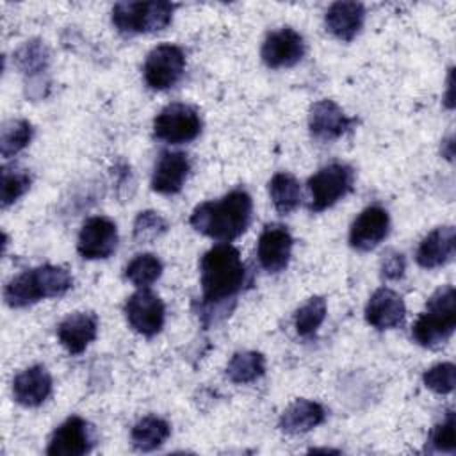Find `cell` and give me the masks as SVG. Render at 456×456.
<instances>
[{
  "label": "cell",
  "instance_id": "cell-1",
  "mask_svg": "<svg viewBox=\"0 0 456 456\" xmlns=\"http://www.w3.org/2000/svg\"><path fill=\"white\" fill-rule=\"evenodd\" d=\"M253 201L244 189H233L219 200L200 203L191 217V226L221 242H230L240 237L251 223Z\"/></svg>",
  "mask_w": 456,
  "mask_h": 456
},
{
  "label": "cell",
  "instance_id": "cell-2",
  "mask_svg": "<svg viewBox=\"0 0 456 456\" xmlns=\"http://www.w3.org/2000/svg\"><path fill=\"white\" fill-rule=\"evenodd\" d=\"M246 283L240 253L228 242L210 248L200 260L201 297L207 308L233 299Z\"/></svg>",
  "mask_w": 456,
  "mask_h": 456
},
{
  "label": "cell",
  "instance_id": "cell-3",
  "mask_svg": "<svg viewBox=\"0 0 456 456\" xmlns=\"http://www.w3.org/2000/svg\"><path fill=\"white\" fill-rule=\"evenodd\" d=\"M73 287V278L61 265H39L12 278L4 289V301L11 308H23L46 297H61Z\"/></svg>",
  "mask_w": 456,
  "mask_h": 456
},
{
  "label": "cell",
  "instance_id": "cell-4",
  "mask_svg": "<svg viewBox=\"0 0 456 456\" xmlns=\"http://www.w3.org/2000/svg\"><path fill=\"white\" fill-rule=\"evenodd\" d=\"M456 328V292L452 285H444L431 294L426 310L411 328L413 340L422 347L444 346Z\"/></svg>",
  "mask_w": 456,
  "mask_h": 456
},
{
  "label": "cell",
  "instance_id": "cell-5",
  "mask_svg": "<svg viewBox=\"0 0 456 456\" xmlns=\"http://www.w3.org/2000/svg\"><path fill=\"white\" fill-rule=\"evenodd\" d=\"M176 5L169 2H118L112 7V23L125 36L148 34L166 28Z\"/></svg>",
  "mask_w": 456,
  "mask_h": 456
},
{
  "label": "cell",
  "instance_id": "cell-6",
  "mask_svg": "<svg viewBox=\"0 0 456 456\" xmlns=\"http://www.w3.org/2000/svg\"><path fill=\"white\" fill-rule=\"evenodd\" d=\"M354 185V169L342 162H331L314 173L308 182L310 201L308 208L312 212H322L333 207L338 200H342L347 192H351Z\"/></svg>",
  "mask_w": 456,
  "mask_h": 456
},
{
  "label": "cell",
  "instance_id": "cell-7",
  "mask_svg": "<svg viewBox=\"0 0 456 456\" xmlns=\"http://www.w3.org/2000/svg\"><path fill=\"white\" fill-rule=\"evenodd\" d=\"M201 134V118L187 103H169L153 119V135L169 144L194 141Z\"/></svg>",
  "mask_w": 456,
  "mask_h": 456
},
{
  "label": "cell",
  "instance_id": "cell-8",
  "mask_svg": "<svg viewBox=\"0 0 456 456\" xmlns=\"http://www.w3.org/2000/svg\"><path fill=\"white\" fill-rule=\"evenodd\" d=\"M185 53L180 46L171 43L157 45L144 61L142 77L150 89L166 91L173 87L183 75Z\"/></svg>",
  "mask_w": 456,
  "mask_h": 456
},
{
  "label": "cell",
  "instance_id": "cell-9",
  "mask_svg": "<svg viewBox=\"0 0 456 456\" xmlns=\"http://www.w3.org/2000/svg\"><path fill=\"white\" fill-rule=\"evenodd\" d=\"M125 315L134 331L142 337H155L166 321L162 299L150 289H139L125 303Z\"/></svg>",
  "mask_w": 456,
  "mask_h": 456
},
{
  "label": "cell",
  "instance_id": "cell-10",
  "mask_svg": "<svg viewBox=\"0 0 456 456\" xmlns=\"http://www.w3.org/2000/svg\"><path fill=\"white\" fill-rule=\"evenodd\" d=\"M118 248V228L103 216L89 217L78 233L77 249L86 260H103L109 258Z\"/></svg>",
  "mask_w": 456,
  "mask_h": 456
},
{
  "label": "cell",
  "instance_id": "cell-11",
  "mask_svg": "<svg viewBox=\"0 0 456 456\" xmlns=\"http://www.w3.org/2000/svg\"><path fill=\"white\" fill-rule=\"evenodd\" d=\"M94 445V429L78 415L68 417L52 435L46 447L50 456H82Z\"/></svg>",
  "mask_w": 456,
  "mask_h": 456
},
{
  "label": "cell",
  "instance_id": "cell-12",
  "mask_svg": "<svg viewBox=\"0 0 456 456\" xmlns=\"http://www.w3.org/2000/svg\"><path fill=\"white\" fill-rule=\"evenodd\" d=\"M292 244V235L283 224H265L256 242V258L260 267L271 274L281 273L289 265Z\"/></svg>",
  "mask_w": 456,
  "mask_h": 456
},
{
  "label": "cell",
  "instance_id": "cell-13",
  "mask_svg": "<svg viewBox=\"0 0 456 456\" xmlns=\"http://www.w3.org/2000/svg\"><path fill=\"white\" fill-rule=\"evenodd\" d=\"M262 61L267 68H290L305 55V39L290 27H281L267 34L262 50Z\"/></svg>",
  "mask_w": 456,
  "mask_h": 456
},
{
  "label": "cell",
  "instance_id": "cell-14",
  "mask_svg": "<svg viewBox=\"0 0 456 456\" xmlns=\"http://www.w3.org/2000/svg\"><path fill=\"white\" fill-rule=\"evenodd\" d=\"M390 232V216L379 205L363 208L349 230V244L358 251L374 249Z\"/></svg>",
  "mask_w": 456,
  "mask_h": 456
},
{
  "label": "cell",
  "instance_id": "cell-15",
  "mask_svg": "<svg viewBox=\"0 0 456 456\" xmlns=\"http://www.w3.org/2000/svg\"><path fill=\"white\" fill-rule=\"evenodd\" d=\"M354 123L356 119L349 118L333 100H319L310 107L308 128L319 141H335L349 132Z\"/></svg>",
  "mask_w": 456,
  "mask_h": 456
},
{
  "label": "cell",
  "instance_id": "cell-16",
  "mask_svg": "<svg viewBox=\"0 0 456 456\" xmlns=\"http://www.w3.org/2000/svg\"><path fill=\"white\" fill-rule=\"evenodd\" d=\"M191 171L189 155L183 151H162L151 175V189L159 194H176L182 191Z\"/></svg>",
  "mask_w": 456,
  "mask_h": 456
},
{
  "label": "cell",
  "instance_id": "cell-17",
  "mask_svg": "<svg viewBox=\"0 0 456 456\" xmlns=\"http://www.w3.org/2000/svg\"><path fill=\"white\" fill-rule=\"evenodd\" d=\"M404 317L406 306L403 297L388 287L374 290L365 305V321L376 330L397 328L403 324Z\"/></svg>",
  "mask_w": 456,
  "mask_h": 456
},
{
  "label": "cell",
  "instance_id": "cell-18",
  "mask_svg": "<svg viewBox=\"0 0 456 456\" xmlns=\"http://www.w3.org/2000/svg\"><path fill=\"white\" fill-rule=\"evenodd\" d=\"M98 319L91 312H75L57 326V338L69 354H80L96 338Z\"/></svg>",
  "mask_w": 456,
  "mask_h": 456
},
{
  "label": "cell",
  "instance_id": "cell-19",
  "mask_svg": "<svg viewBox=\"0 0 456 456\" xmlns=\"http://www.w3.org/2000/svg\"><path fill=\"white\" fill-rule=\"evenodd\" d=\"M52 394V376L43 365H32L16 374L12 381V395L18 404L36 408Z\"/></svg>",
  "mask_w": 456,
  "mask_h": 456
},
{
  "label": "cell",
  "instance_id": "cell-20",
  "mask_svg": "<svg viewBox=\"0 0 456 456\" xmlns=\"http://www.w3.org/2000/svg\"><path fill=\"white\" fill-rule=\"evenodd\" d=\"M456 248V232L454 226L445 224L431 230L419 244L415 260L424 269H436L447 264Z\"/></svg>",
  "mask_w": 456,
  "mask_h": 456
},
{
  "label": "cell",
  "instance_id": "cell-21",
  "mask_svg": "<svg viewBox=\"0 0 456 456\" xmlns=\"http://www.w3.org/2000/svg\"><path fill=\"white\" fill-rule=\"evenodd\" d=\"M365 21V7L360 2H335L324 14L330 34L340 41H353Z\"/></svg>",
  "mask_w": 456,
  "mask_h": 456
},
{
  "label": "cell",
  "instance_id": "cell-22",
  "mask_svg": "<svg viewBox=\"0 0 456 456\" xmlns=\"http://www.w3.org/2000/svg\"><path fill=\"white\" fill-rule=\"evenodd\" d=\"M326 419L324 408L310 399H296L280 415L278 426L287 435H303L322 424Z\"/></svg>",
  "mask_w": 456,
  "mask_h": 456
},
{
  "label": "cell",
  "instance_id": "cell-23",
  "mask_svg": "<svg viewBox=\"0 0 456 456\" xmlns=\"http://www.w3.org/2000/svg\"><path fill=\"white\" fill-rule=\"evenodd\" d=\"M169 435L171 428L164 419L157 415H146L134 424L130 431V440L137 451L150 452L159 449L169 438Z\"/></svg>",
  "mask_w": 456,
  "mask_h": 456
},
{
  "label": "cell",
  "instance_id": "cell-24",
  "mask_svg": "<svg viewBox=\"0 0 456 456\" xmlns=\"http://www.w3.org/2000/svg\"><path fill=\"white\" fill-rule=\"evenodd\" d=\"M265 372V356L258 351H239L235 353L228 365L226 376L232 383L246 385L262 378Z\"/></svg>",
  "mask_w": 456,
  "mask_h": 456
},
{
  "label": "cell",
  "instance_id": "cell-25",
  "mask_svg": "<svg viewBox=\"0 0 456 456\" xmlns=\"http://www.w3.org/2000/svg\"><path fill=\"white\" fill-rule=\"evenodd\" d=\"M269 196L280 214H290L301 201V185L290 173H276L269 180Z\"/></svg>",
  "mask_w": 456,
  "mask_h": 456
},
{
  "label": "cell",
  "instance_id": "cell-26",
  "mask_svg": "<svg viewBox=\"0 0 456 456\" xmlns=\"http://www.w3.org/2000/svg\"><path fill=\"white\" fill-rule=\"evenodd\" d=\"M162 274V262L153 253L135 255L125 267V278L139 289H148Z\"/></svg>",
  "mask_w": 456,
  "mask_h": 456
},
{
  "label": "cell",
  "instance_id": "cell-27",
  "mask_svg": "<svg viewBox=\"0 0 456 456\" xmlns=\"http://www.w3.org/2000/svg\"><path fill=\"white\" fill-rule=\"evenodd\" d=\"M326 312L328 305L326 299L321 296H314L306 303H303L294 314V328L297 335L303 338L314 337L319 326L324 322Z\"/></svg>",
  "mask_w": 456,
  "mask_h": 456
},
{
  "label": "cell",
  "instance_id": "cell-28",
  "mask_svg": "<svg viewBox=\"0 0 456 456\" xmlns=\"http://www.w3.org/2000/svg\"><path fill=\"white\" fill-rule=\"evenodd\" d=\"M34 128L27 119H11L0 130V153L9 159L21 151L32 139Z\"/></svg>",
  "mask_w": 456,
  "mask_h": 456
},
{
  "label": "cell",
  "instance_id": "cell-29",
  "mask_svg": "<svg viewBox=\"0 0 456 456\" xmlns=\"http://www.w3.org/2000/svg\"><path fill=\"white\" fill-rule=\"evenodd\" d=\"M30 187V175L27 169L16 166L2 167V185H0V203L7 208L18 198H21Z\"/></svg>",
  "mask_w": 456,
  "mask_h": 456
},
{
  "label": "cell",
  "instance_id": "cell-30",
  "mask_svg": "<svg viewBox=\"0 0 456 456\" xmlns=\"http://www.w3.org/2000/svg\"><path fill=\"white\" fill-rule=\"evenodd\" d=\"M454 374H456L454 363L444 362V363H436V365L429 367L424 372L422 381H424L426 388H429L431 392H435L438 395H445L454 390Z\"/></svg>",
  "mask_w": 456,
  "mask_h": 456
},
{
  "label": "cell",
  "instance_id": "cell-31",
  "mask_svg": "<svg viewBox=\"0 0 456 456\" xmlns=\"http://www.w3.org/2000/svg\"><path fill=\"white\" fill-rule=\"evenodd\" d=\"M426 449L429 452H449V454H452L456 451L454 413L452 411H447L445 419L431 429Z\"/></svg>",
  "mask_w": 456,
  "mask_h": 456
},
{
  "label": "cell",
  "instance_id": "cell-32",
  "mask_svg": "<svg viewBox=\"0 0 456 456\" xmlns=\"http://www.w3.org/2000/svg\"><path fill=\"white\" fill-rule=\"evenodd\" d=\"M166 230H167L166 219L153 210L139 212V216L134 221V239L139 242L153 240L162 233H166Z\"/></svg>",
  "mask_w": 456,
  "mask_h": 456
},
{
  "label": "cell",
  "instance_id": "cell-33",
  "mask_svg": "<svg viewBox=\"0 0 456 456\" xmlns=\"http://www.w3.org/2000/svg\"><path fill=\"white\" fill-rule=\"evenodd\" d=\"M16 62L25 73H39L46 68L48 53L41 41H27L16 52Z\"/></svg>",
  "mask_w": 456,
  "mask_h": 456
},
{
  "label": "cell",
  "instance_id": "cell-34",
  "mask_svg": "<svg viewBox=\"0 0 456 456\" xmlns=\"http://www.w3.org/2000/svg\"><path fill=\"white\" fill-rule=\"evenodd\" d=\"M406 260L404 255L399 251H387V255L381 260V278L383 280H399L404 276Z\"/></svg>",
  "mask_w": 456,
  "mask_h": 456
}]
</instances>
